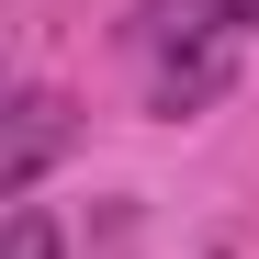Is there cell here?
Returning <instances> with one entry per match:
<instances>
[{"label": "cell", "instance_id": "7a4b0ae2", "mask_svg": "<svg viewBox=\"0 0 259 259\" xmlns=\"http://www.w3.org/2000/svg\"><path fill=\"white\" fill-rule=\"evenodd\" d=\"M259 23V0H158L147 12V46L158 57H192V46H226V34Z\"/></svg>", "mask_w": 259, "mask_h": 259}, {"label": "cell", "instance_id": "277c9868", "mask_svg": "<svg viewBox=\"0 0 259 259\" xmlns=\"http://www.w3.org/2000/svg\"><path fill=\"white\" fill-rule=\"evenodd\" d=\"M12 259H57V226H46L34 203H12Z\"/></svg>", "mask_w": 259, "mask_h": 259}, {"label": "cell", "instance_id": "6da1fadb", "mask_svg": "<svg viewBox=\"0 0 259 259\" xmlns=\"http://www.w3.org/2000/svg\"><path fill=\"white\" fill-rule=\"evenodd\" d=\"M57 147H68V102H57V91H23V102H12V147H0V192L23 203L34 181H46Z\"/></svg>", "mask_w": 259, "mask_h": 259}, {"label": "cell", "instance_id": "3957f363", "mask_svg": "<svg viewBox=\"0 0 259 259\" xmlns=\"http://www.w3.org/2000/svg\"><path fill=\"white\" fill-rule=\"evenodd\" d=\"M237 79V57L226 46H192V57H158V113H203L214 91Z\"/></svg>", "mask_w": 259, "mask_h": 259}]
</instances>
